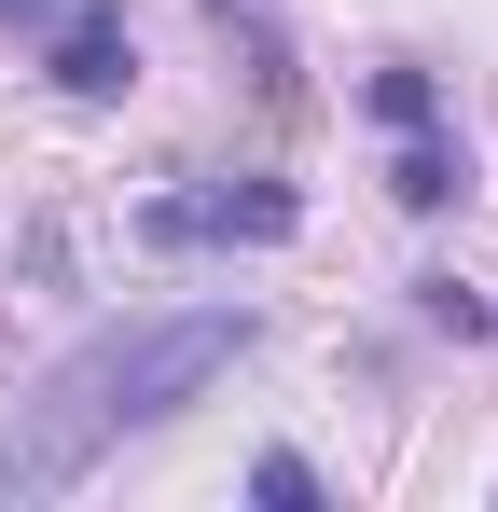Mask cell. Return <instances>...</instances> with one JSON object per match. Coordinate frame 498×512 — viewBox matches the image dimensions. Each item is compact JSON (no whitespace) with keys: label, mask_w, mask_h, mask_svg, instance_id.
<instances>
[{"label":"cell","mask_w":498,"mask_h":512,"mask_svg":"<svg viewBox=\"0 0 498 512\" xmlns=\"http://www.w3.org/2000/svg\"><path fill=\"white\" fill-rule=\"evenodd\" d=\"M249 346V305H166V319H111V333H83L14 416H0V512L28 499H70L83 471L125 443V429L180 416L222 360Z\"/></svg>","instance_id":"6da1fadb"},{"label":"cell","mask_w":498,"mask_h":512,"mask_svg":"<svg viewBox=\"0 0 498 512\" xmlns=\"http://www.w3.org/2000/svg\"><path fill=\"white\" fill-rule=\"evenodd\" d=\"M139 236L153 250H263V236H291V180H180L139 208Z\"/></svg>","instance_id":"7a4b0ae2"},{"label":"cell","mask_w":498,"mask_h":512,"mask_svg":"<svg viewBox=\"0 0 498 512\" xmlns=\"http://www.w3.org/2000/svg\"><path fill=\"white\" fill-rule=\"evenodd\" d=\"M28 42H42V70H56L70 97H125V84H139V28H125V0H56Z\"/></svg>","instance_id":"3957f363"},{"label":"cell","mask_w":498,"mask_h":512,"mask_svg":"<svg viewBox=\"0 0 498 512\" xmlns=\"http://www.w3.org/2000/svg\"><path fill=\"white\" fill-rule=\"evenodd\" d=\"M374 111L402 125V208H457L471 167H457V139H443V111H429V70H374Z\"/></svg>","instance_id":"277c9868"},{"label":"cell","mask_w":498,"mask_h":512,"mask_svg":"<svg viewBox=\"0 0 498 512\" xmlns=\"http://www.w3.org/2000/svg\"><path fill=\"white\" fill-rule=\"evenodd\" d=\"M249 499H277V512H305V499H319V471H305V457H263V471H249Z\"/></svg>","instance_id":"5b68a950"},{"label":"cell","mask_w":498,"mask_h":512,"mask_svg":"<svg viewBox=\"0 0 498 512\" xmlns=\"http://www.w3.org/2000/svg\"><path fill=\"white\" fill-rule=\"evenodd\" d=\"M42 14H56V0H0V28H42Z\"/></svg>","instance_id":"8992f818"},{"label":"cell","mask_w":498,"mask_h":512,"mask_svg":"<svg viewBox=\"0 0 498 512\" xmlns=\"http://www.w3.org/2000/svg\"><path fill=\"white\" fill-rule=\"evenodd\" d=\"M208 14H249V0H208Z\"/></svg>","instance_id":"52a82bcc"}]
</instances>
